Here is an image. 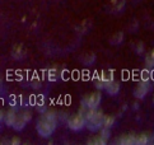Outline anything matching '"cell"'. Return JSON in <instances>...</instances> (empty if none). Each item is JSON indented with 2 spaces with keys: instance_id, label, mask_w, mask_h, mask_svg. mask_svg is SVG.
Segmentation results:
<instances>
[{
  "instance_id": "obj_13",
  "label": "cell",
  "mask_w": 154,
  "mask_h": 145,
  "mask_svg": "<svg viewBox=\"0 0 154 145\" xmlns=\"http://www.w3.org/2000/svg\"><path fill=\"white\" fill-rule=\"evenodd\" d=\"M19 143H20L19 139H13V140H12V144H13V145H17V144H19Z\"/></svg>"
},
{
  "instance_id": "obj_15",
  "label": "cell",
  "mask_w": 154,
  "mask_h": 145,
  "mask_svg": "<svg viewBox=\"0 0 154 145\" xmlns=\"http://www.w3.org/2000/svg\"><path fill=\"white\" fill-rule=\"evenodd\" d=\"M153 102H154V98H153Z\"/></svg>"
},
{
  "instance_id": "obj_10",
  "label": "cell",
  "mask_w": 154,
  "mask_h": 145,
  "mask_svg": "<svg viewBox=\"0 0 154 145\" xmlns=\"http://www.w3.org/2000/svg\"><path fill=\"white\" fill-rule=\"evenodd\" d=\"M115 122V119L111 116H104V120H103V127H106V129H109Z\"/></svg>"
},
{
  "instance_id": "obj_2",
  "label": "cell",
  "mask_w": 154,
  "mask_h": 145,
  "mask_svg": "<svg viewBox=\"0 0 154 145\" xmlns=\"http://www.w3.org/2000/svg\"><path fill=\"white\" fill-rule=\"evenodd\" d=\"M85 117V127H88L91 131H97L103 126L104 116L94 110H88Z\"/></svg>"
},
{
  "instance_id": "obj_9",
  "label": "cell",
  "mask_w": 154,
  "mask_h": 145,
  "mask_svg": "<svg viewBox=\"0 0 154 145\" xmlns=\"http://www.w3.org/2000/svg\"><path fill=\"white\" fill-rule=\"evenodd\" d=\"M145 64L149 66V68H154V48L146 55V57H145Z\"/></svg>"
},
{
  "instance_id": "obj_4",
  "label": "cell",
  "mask_w": 154,
  "mask_h": 145,
  "mask_svg": "<svg viewBox=\"0 0 154 145\" xmlns=\"http://www.w3.org/2000/svg\"><path fill=\"white\" fill-rule=\"evenodd\" d=\"M101 93H91V94H87V96L83 98V106L84 107H87L88 110H94L97 108L98 106H100L101 103Z\"/></svg>"
},
{
  "instance_id": "obj_5",
  "label": "cell",
  "mask_w": 154,
  "mask_h": 145,
  "mask_svg": "<svg viewBox=\"0 0 154 145\" xmlns=\"http://www.w3.org/2000/svg\"><path fill=\"white\" fill-rule=\"evenodd\" d=\"M150 91V84H149V80H141L139 84L136 85L135 91H134V96L136 98H144L148 92Z\"/></svg>"
},
{
  "instance_id": "obj_8",
  "label": "cell",
  "mask_w": 154,
  "mask_h": 145,
  "mask_svg": "<svg viewBox=\"0 0 154 145\" xmlns=\"http://www.w3.org/2000/svg\"><path fill=\"white\" fill-rule=\"evenodd\" d=\"M15 120H17V115H15L14 111H9V112L7 113V116H5V122H7L8 126H13Z\"/></svg>"
},
{
  "instance_id": "obj_11",
  "label": "cell",
  "mask_w": 154,
  "mask_h": 145,
  "mask_svg": "<svg viewBox=\"0 0 154 145\" xmlns=\"http://www.w3.org/2000/svg\"><path fill=\"white\" fill-rule=\"evenodd\" d=\"M122 38H124V36H122V33H117L115 37H112L111 38V42L113 43V45H119L121 41H122Z\"/></svg>"
},
{
  "instance_id": "obj_7",
  "label": "cell",
  "mask_w": 154,
  "mask_h": 145,
  "mask_svg": "<svg viewBox=\"0 0 154 145\" xmlns=\"http://www.w3.org/2000/svg\"><path fill=\"white\" fill-rule=\"evenodd\" d=\"M104 91H106L109 96H116V94L119 93V91H120V84L117 82L111 80V82H108L106 84V87H104Z\"/></svg>"
},
{
  "instance_id": "obj_12",
  "label": "cell",
  "mask_w": 154,
  "mask_h": 145,
  "mask_svg": "<svg viewBox=\"0 0 154 145\" xmlns=\"http://www.w3.org/2000/svg\"><path fill=\"white\" fill-rule=\"evenodd\" d=\"M20 50H22V47L19 46V47H17V48H15V51L20 52ZM13 56H14V59H20V56H17V54H13Z\"/></svg>"
},
{
  "instance_id": "obj_1",
  "label": "cell",
  "mask_w": 154,
  "mask_h": 145,
  "mask_svg": "<svg viewBox=\"0 0 154 145\" xmlns=\"http://www.w3.org/2000/svg\"><path fill=\"white\" fill-rule=\"evenodd\" d=\"M56 127V117L54 113L43 115L42 119L37 124V131L42 137H48Z\"/></svg>"
},
{
  "instance_id": "obj_3",
  "label": "cell",
  "mask_w": 154,
  "mask_h": 145,
  "mask_svg": "<svg viewBox=\"0 0 154 145\" xmlns=\"http://www.w3.org/2000/svg\"><path fill=\"white\" fill-rule=\"evenodd\" d=\"M68 126L73 131H80L85 127V117L83 115H73L68 121Z\"/></svg>"
},
{
  "instance_id": "obj_6",
  "label": "cell",
  "mask_w": 154,
  "mask_h": 145,
  "mask_svg": "<svg viewBox=\"0 0 154 145\" xmlns=\"http://www.w3.org/2000/svg\"><path fill=\"white\" fill-rule=\"evenodd\" d=\"M29 120H31V113H29V112L22 113V115H19V116H17V120H15L13 127H14L15 130H22Z\"/></svg>"
},
{
  "instance_id": "obj_14",
  "label": "cell",
  "mask_w": 154,
  "mask_h": 145,
  "mask_svg": "<svg viewBox=\"0 0 154 145\" xmlns=\"http://www.w3.org/2000/svg\"><path fill=\"white\" fill-rule=\"evenodd\" d=\"M3 117H4V116H3V112H2V111H0V122L3 121Z\"/></svg>"
}]
</instances>
